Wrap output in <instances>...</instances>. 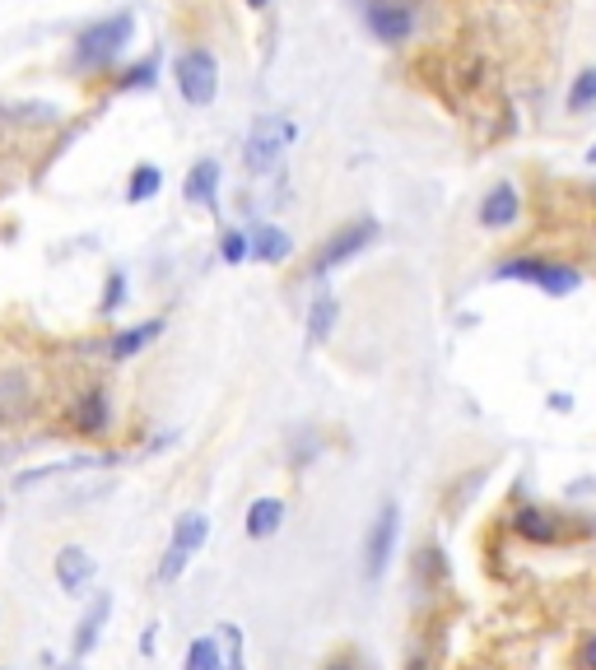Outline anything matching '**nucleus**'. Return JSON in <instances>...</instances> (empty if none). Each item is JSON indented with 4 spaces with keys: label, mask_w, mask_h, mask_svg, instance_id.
I'll use <instances>...</instances> for the list:
<instances>
[{
    "label": "nucleus",
    "mask_w": 596,
    "mask_h": 670,
    "mask_svg": "<svg viewBox=\"0 0 596 670\" xmlns=\"http://www.w3.org/2000/svg\"><path fill=\"white\" fill-rule=\"evenodd\" d=\"M494 280H522V284H536V289H545V294H573L578 284H583V275L569 266H559V261H550V256H508V261H499L494 266Z\"/></svg>",
    "instance_id": "f257e3e1"
},
{
    "label": "nucleus",
    "mask_w": 596,
    "mask_h": 670,
    "mask_svg": "<svg viewBox=\"0 0 596 670\" xmlns=\"http://www.w3.org/2000/svg\"><path fill=\"white\" fill-rule=\"evenodd\" d=\"M205 540H210V517L205 512H182L173 522V540H168V550L159 559V582H177L187 573V563L201 554Z\"/></svg>",
    "instance_id": "f03ea898"
},
{
    "label": "nucleus",
    "mask_w": 596,
    "mask_h": 670,
    "mask_svg": "<svg viewBox=\"0 0 596 670\" xmlns=\"http://www.w3.org/2000/svg\"><path fill=\"white\" fill-rule=\"evenodd\" d=\"M294 135H298V126L289 117H261L243 145V163L252 173H271L275 163H280V154L294 145Z\"/></svg>",
    "instance_id": "7ed1b4c3"
},
{
    "label": "nucleus",
    "mask_w": 596,
    "mask_h": 670,
    "mask_svg": "<svg viewBox=\"0 0 596 670\" xmlns=\"http://www.w3.org/2000/svg\"><path fill=\"white\" fill-rule=\"evenodd\" d=\"M177 89H182V98H187L191 108H210L215 103L219 66L205 47H191V52L177 56Z\"/></svg>",
    "instance_id": "20e7f679"
},
{
    "label": "nucleus",
    "mask_w": 596,
    "mask_h": 670,
    "mask_svg": "<svg viewBox=\"0 0 596 670\" xmlns=\"http://www.w3.org/2000/svg\"><path fill=\"white\" fill-rule=\"evenodd\" d=\"M126 38H131V14L103 19V24H94L80 42H75V61H80V66H108L112 56L126 47Z\"/></svg>",
    "instance_id": "39448f33"
},
{
    "label": "nucleus",
    "mask_w": 596,
    "mask_h": 670,
    "mask_svg": "<svg viewBox=\"0 0 596 670\" xmlns=\"http://www.w3.org/2000/svg\"><path fill=\"white\" fill-rule=\"evenodd\" d=\"M396 531H401V512H396V503H382L373 526H368V540H364V577L368 582H378V577L387 573L392 550H396Z\"/></svg>",
    "instance_id": "423d86ee"
},
{
    "label": "nucleus",
    "mask_w": 596,
    "mask_h": 670,
    "mask_svg": "<svg viewBox=\"0 0 596 670\" xmlns=\"http://www.w3.org/2000/svg\"><path fill=\"white\" fill-rule=\"evenodd\" d=\"M373 238H378V224H373V219H354V224H345L336 238H331L322 252H317V261H312V275H326V270H336L340 261H350V256L364 252Z\"/></svg>",
    "instance_id": "0eeeda50"
},
{
    "label": "nucleus",
    "mask_w": 596,
    "mask_h": 670,
    "mask_svg": "<svg viewBox=\"0 0 596 670\" xmlns=\"http://www.w3.org/2000/svg\"><path fill=\"white\" fill-rule=\"evenodd\" d=\"M94 577H98V559L84 545H61L56 550V587L66 596H84L94 587Z\"/></svg>",
    "instance_id": "6e6552de"
},
{
    "label": "nucleus",
    "mask_w": 596,
    "mask_h": 670,
    "mask_svg": "<svg viewBox=\"0 0 596 670\" xmlns=\"http://www.w3.org/2000/svg\"><path fill=\"white\" fill-rule=\"evenodd\" d=\"M108 619H112V596L103 591V596H94V601H89L84 619L75 624V638H70V661H84L89 652H94L98 638H103V629H108Z\"/></svg>",
    "instance_id": "1a4fd4ad"
},
{
    "label": "nucleus",
    "mask_w": 596,
    "mask_h": 670,
    "mask_svg": "<svg viewBox=\"0 0 596 670\" xmlns=\"http://www.w3.org/2000/svg\"><path fill=\"white\" fill-rule=\"evenodd\" d=\"M368 28H373L382 42H406L410 28H415V14H410V5H401V0H373V5H368Z\"/></svg>",
    "instance_id": "9d476101"
},
{
    "label": "nucleus",
    "mask_w": 596,
    "mask_h": 670,
    "mask_svg": "<svg viewBox=\"0 0 596 670\" xmlns=\"http://www.w3.org/2000/svg\"><path fill=\"white\" fill-rule=\"evenodd\" d=\"M517 215H522V196H517L513 182H499L480 201V224L485 228H508V224H517Z\"/></svg>",
    "instance_id": "9b49d317"
},
{
    "label": "nucleus",
    "mask_w": 596,
    "mask_h": 670,
    "mask_svg": "<svg viewBox=\"0 0 596 670\" xmlns=\"http://www.w3.org/2000/svg\"><path fill=\"white\" fill-rule=\"evenodd\" d=\"M75 429L80 433H89V438H94V433H103L108 429V419H112V410H108V391L103 387H94V391H84L80 401H75Z\"/></svg>",
    "instance_id": "f8f14e48"
},
{
    "label": "nucleus",
    "mask_w": 596,
    "mask_h": 670,
    "mask_svg": "<svg viewBox=\"0 0 596 670\" xmlns=\"http://www.w3.org/2000/svg\"><path fill=\"white\" fill-rule=\"evenodd\" d=\"M289 252H294V242H289L285 228L261 224L257 233H252V256H257V261H266V266H280V261H289Z\"/></svg>",
    "instance_id": "ddd939ff"
},
{
    "label": "nucleus",
    "mask_w": 596,
    "mask_h": 670,
    "mask_svg": "<svg viewBox=\"0 0 596 670\" xmlns=\"http://www.w3.org/2000/svg\"><path fill=\"white\" fill-rule=\"evenodd\" d=\"M285 522V503L280 498H257L252 508H247V536L252 540H271Z\"/></svg>",
    "instance_id": "4468645a"
},
{
    "label": "nucleus",
    "mask_w": 596,
    "mask_h": 670,
    "mask_svg": "<svg viewBox=\"0 0 596 670\" xmlns=\"http://www.w3.org/2000/svg\"><path fill=\"white\" fill-rule=\"evenodd\" d=\"M215 187H219V163L215 159H201L187 173V187H182V196H187L191 205H210V210H215Z\"/></svg>",
    "instance_id": "2eb2a0df"
},
{
    "label": "nucleus",
    "mask_w": 596,
    "mask_h": 670,
    "mask_svg": "<svg viewBox=\"0 0 596 670\" xmlns=\"http://www.w3.org/2000/svg\"><path fill=\"white\" fill-rule=\"evenodd\" d=\"M336 317H340L336 294H317V298H312V308H308V340H312V345H322L326 335L336 331Z\"/></svg>",
    "instance_id": "dca6fc26"
},
{
    "label": "nucleus",
    "mask_w": 596,
    "mask_h": 670,
    "mask_svg": "<svg viewBox=\"0 0 596 670\" xmlns=\"http://www.w3.org/2000/svg\"><path fill=\"white\" fill-rule=\"evenodd\" d=\"M28 405V382L19 373H0V419H19Z\"/></svg>",
    "instance_id": "f3484780"
},
{
    "label": "nucleus",
    "mask_w": 596,
    "mask_h": 670,
    "mask_svg": "<svg viewBox=\"0 0 596 670\" xmlns=\"http://www.w3.org/2000/svg\"><path fill=\"white\" fill-rule=\"evenodd\" d=\"M159 331H163V322H140V326H131V331H122L117 340H112V359H131V354H140Z\"/></svg>",
    "instance_id": "a211bd4d"
},
{
    "label": "nucleus",
    "mask_w": 596,
    "mask_h": 670,
    "mask_svg": "<svg viewBox=\"0 0 596 670\" xmlns=\"http://www.w3.org/2000/svg\"><path fill=\"white\" fill-rule=\"evenodd\" d=\"M224 666V647L219 638H196L187 647V657H182V670H219Z\"/></svg>",
    "instance_id": "6ab92c4d"
},
{
    "label": "nucleus",
    "mask_w": 596,
    "mask_h": 670,
    "mask_svg": "<svg viewBox=\"0 0 596 670\" xmlns=\"http://www.w3.org/2000/svg\"><path fill=\"white\" fill-rule=\"evenodd\" d=\"M159 182H163V173L154 168V163H140L136 173H131V187H126V201L131 205H140V201H149V196H159Z\"/></svg>",
    "instance_id": "aec40b11"
},
{
    "label": "nucleus",
    "mask_w": 596,
    "mask_h": 670,
    "mask_svg": "<svg viewBox=\"0 0 596 670\" xmlns=\"http://www.w3.org/2000/svg\"><path fill=\"white\" fill-rule=\"evenodd\" d=\"M219 647H224V666L219 670H247V661H243V629L238 624H219Z\"/></svg>",
    "instance_id": "412c9836"
},
{
    "label": "nucleus",
    "mask_w": 596,
    "mask_h": 670,
    "mask_svg": "<svg viewBox=\"0 0 596 670\" xmlns=\"http://www.w3.org/2000/svg\"><path fill=\"white\" fill-rule=\"evenodd\" d=\"M596 108V66H587L569 89V112H592Z\"/></svg>",
    "instance_id": "4be33fe9"
},
{
    "label": "nucleus",
    "mask_w": 596,
    "mask_h": 670,
    "mask_svg": "<svg viewBox=\"0 0 596 670\" xmlns=\"http://www.w3.org/2000/svg\"><path fill=\"white\" fill-rule=\"evenodd\" d=\"M517 531H522L527 540H555V522H550V512H536V508L517 512Z\"/></svg>",
    "instance_id": "5701e85b"
},
{
    "label": "nucleus",
    "mask_w": 596,
    "mask_h": 670,
    "mask_svg": "<svg viewBox=\"0 0 596 670\" xmlns=\"http://www.w3.org/2000/svg\"><path fill=\"white\" fill-rule=\"evenodd\" d=\"M247 252H252V238H243L238 228H224V233H219V256H224L229 266H243Z\"/></svg>",
    "instance_id": "b1692460"
},
{
    "label": "nucleus",
    "mask_w": 596,
    "mask_h": 670,
    "mask_svg": "<svg viewBox=\"0 0 596 670\" xmlns=\"http://www.w3.org/2000/svg\"><path fill=\"white\" fill-rule=\"evenodd\" d=\"M122 303H126V275H112V280H108V289H103V308H122Z\"/></svg>",
    "instance_id": "393cba45"
},
{
    "label": "nucleus",
    "mask_w": 596,
    "mask_h": 670,
    "mask_svg": "<svg viewBox=\"0 0 596 670\" xmlns=\"http://www.w3.org/2000/svg\"><path fill=\"white\" fill-rule=\"evenodd\" d=\"M140 84H154V61H140V66L122 80V89H140Z\"/></svg>",
    "instance_id": "a878e982"
},
{
    "label": "nucleus",
    "mask_w": 596,
    "mask_h": 670,
    "mask_svg": "<svg viewBox=\"0 0 596 670\" xmlns=\"http://www.w3.org/2000/svg\"><path fill=\"white\" fill-rule=\"evenodd\" d=\"M154 647H159V629L149 624V629L140 633V652H145V657H154Z\"/></svg>",
    "instance_id": "bb28decb"
},
{
    "label": "nucleus",
    "mask_w": 596,
    "mask_h": 670,
    "mask_svg": "<svg viewBox=\"0 0 596 670\" xmlns=\"http://www.w3.org/2000/svg\"><path fill=\"white\" fill-rule=\"evenodd\" d=\"M583 670H596V633L583 643Z\"/></svg>",
    "instance_id": "cd10ccee"
},
{
    "label": "nucleus",
    "mask_w": 596,
    "mask_h": 670,
    "mask_svg": "<svg viewBox=\"0 0 596 670\" xmlns=\"http://www.w3.org/2000/svg\"><path fill=\"white\" fill-rule=\"evenodd\" d=\"M247 5H252V10H261V5H266V0H247Z\"/></svg>",
    "instance_id": "c85d7f7f"
},
{
    "label": "nucleus",
    "mask_w": 596,
    "mask_h": 670,
    "mask_svg": "<svg viewBox=\"0 0 596 670\" xmlns=\"http://www.w3.org/2000/svg\"><path fill=\"white\" fill-rule=\"evenodd\" d=\"M61 670H80V666H75V661H70V666H61Z\"/></svg>",
    "instance_id": "c756f323"
},
{
    "label": "nucleus",
    "mask_w": 596,
    "mask_h": 670,
    "mask_svg": "<svg viewBox=\"0 0 596 670\" xmlns=\"http://www.w3.org/2000/svg\"><path fill=\"white\" fill-rule=\"evenodd\" d=\"M410 670H424V666H420V661H415V666H410Z\"/></svg>",
    "instance_id": "7c9ffc66"
},
{
    "label": "nucleus",
    "mask_w": 596,
    "mask_h": 670,
    "mask_svg": "<svg viewBox=\"0 0 596 670\" xmlns=\"http://www.w3.org/2000/svg\"><path fill=\"white\" fill-rule=\"evenodd\" d=\"M331 670H350V666H331Z\"/></svg>",
    "instance_id": "2f4dec72"
},
{
    "label": "nucleus",
    "mask_w": 596,
    "mask_h": 670,
    "mask_svg": "<svg viewBox=\"0 0 596 670\" xmlns=\"http://www.w3.org/2000/svg\"><path fill=\"white\" fill-rule=\"evenodd\" d=\"M592 163H596V145H592Z\"/></svg>",
    "instance_id": "473e14b6"
}]
</instances>
